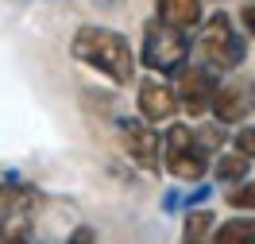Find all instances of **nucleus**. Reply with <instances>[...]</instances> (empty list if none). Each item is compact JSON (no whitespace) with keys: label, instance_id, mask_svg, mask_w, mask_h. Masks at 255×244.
I'll return each instance as SVG.
<instances>
[{"label":"nucleus","instance_id":"f257e3e1","mask_svg":"<svg viewBox=\"0 0 255 244\" xmlns=\"http://www.w3.org/2000/svg\"><path fill=\"white\" fill-rule=\"evenodd\" d=\"M70 54L74 62H81L85 70H93L101 78L124 89L135 81V50L128 43L124 31L116 27H105V23H81L74 39H70Z\"/></svg>","mask_w":255,"mask_h":244},{"label":"nucleus","instance_id":"f03ea898","mask_svg":"<svg viewBox=\"0 0 255 244\" xmlns=\"http://www.w3.org/2000/svg\"><path fill=\"white\" fill-rule=\"evenodd\" d=\"M190 50H193V35L166 23V19L151 16L143 19V43H139V62L143 70L159 74V78H174L182 66L190 62Z\"/></svg>","mask_w":255,"mask_h":244},{"label":"nucleus","instance_id":"7ed1b4c3","mask_svg":"<svg viewBox=\"0 0 255 244\" xmlns=\"http://www.w3.org/2000/svg\"><path fill=\"white\" fill-rule=\"evenodd\" d=\"M43 194L31 182H0V244H35V217Z\"/></svg>","mask_w":255,"mask_h":244},{"label":"nucleus","instance_id":"20e7f679","mask_svg":"<svg viewBox=\"0 0 255 244\" xmlns=\"http://www.w3.org/2000/svg\"><path fill=\"white\" fill-rule=\"evenodd\" d=\"M162 171L178 182H201L213 171V151L201 144L197 128L170 124L162 136Z\"/></svg>","mask_w":255,"mask_h":244},{"label":"nucleus","instance_id":"39448f33","mask_svg":"<svg viewBox=\"0 0 255 244\" xmlns=\"http://www.w3.org/2000/svg\"><path fill=\"white\" fill-rule=\"evenodd\" d=\"M197 54H201V62H209L213 70H240L244 58H248V39L236 31V23L232 16L217 8L213 16L201 19V35H197Z\"/></svg>","mask_w":255,"mask_h":244},{"label":"nucleus","instance_id":"423d86ee","mask_svg":"<svg viewBox=\"0 0 255 244\" xmlns=\"http://www.w3.org/2000/svg\"><path fill=\"white\" fill-rule=\"evenodd\" d=\"M116 136H120V147L128 151V159L135 163L147 175H159L162 171V140L155 124L143 120V116H120L116 120Z\"/></svg>","mask_w":255,"mask_h":244},{"label":"nucleus","instance_id":"0eeeda50","mask_svg":"<svg viewBox=\"0 0 255 244\" xmlns=\"http://www.w3.org/2000/svg\"><path fill=\"white\" fill-rule=\"evenodd\" d=\"M178 78V101H182V109L190 116H205L213 109V97H217V89H221V70H213L209 62L193 66L186 62L182 70L174 74Z\"/></svg>","mask_w":255,"mask_h":244},{"label":"nucleus","instance_id":"6e6552de","mask_svg":"<svg viewBox=\"0 0 255 244\" xmlns=\"http://www.w3.org/2000/svg\"><path fill=\"white\" fill-rule=\"evenodd\" d=\"M135 105H139V116H143V120H151V124L174 120V113L182 109L178 89H174L166 78H159V74H151V78L139 81V89H135Z\"/></svg>","mask_w":255,"mask_h":244},{"label":"nucleus","instance_id":"1a4fd4ad","mask_svg":"<svg viewBox=\"0 0 255 244\" xmlns=\"http://www.w3.org/2000/svg\"><path fill=\"white\" fill-rule=\"evenodd\" d=\"M209 113L217 116V124L224 128H232V124H244V116L252 113V101H248V85L244 81H228L221 89H217V97H213V109Z\"/></svg>","mask_w":255,"mask_h":244},{"label":"nucleus","instance_id":"9d476101","mask_svg":"<svg viewBox=\"0 0 255 244\" xmlns=\"http://www.w3.org/2000/svg\"><path fill=\"white\" fill-rule=\"evenodd\" d=\"M155 16L182 31H193L205 19V0H155Z\"/></svg>","mask_w":255,"mask_h":244},{"label":"nucleus","instance_id":"9b49d317","mask_svg":"<svg viewBox=\"0 0 255 244\" xmlns=\"http://www.w3.org/2000/svg\"><path fill=\"white\" fill-rule=\"evenodd\" d=\"M209 244H255V213H236L213 225Z\"/></svg>","mask_w":255,"mask_h":244},{"label":"nucleus","instance_id":"f8f14e48","mask_svg":"<svg viewBox=\"0 0 255 244\" xmlns=\"http://www.w3.org/2000/svg\"><path fill=\"white\" fill-rule=\"evenodd\" d=\"M252 163L244 151H217L213 155V179L221 182V186H236V182H244L248 175H252Z\"/></svg>","mask_w":255,"mask_h":244},{"label":"nucleus","instance_id":"ddd939ff","mask_svg":"<svg viewBox=\"0 0 255 244\" xmlns=\"http://www.w3.org/2000/svg\"><path fill=\"white\" fill-rule=\"evenodd\" d=\"M213 225H217V217H213L209 210H186V221H182V237H178V244H209Z\"/></svg>","mask_w":255,"mask_h":244},{"label":"nucleus","instance_id":"4468645a","mask_svg":"<svg viewBox=\"0 0 255 244\" xmlns=\"http://www.w3.org/2000/svg\"><path fill=\"white\" fill-rule=\"evenodd\" d=\"M224 206L236 210V213H255V179H244V182H236V186H228Z\"/></svg>","mask_w":255,"mask_h":244},{"label":"nucleus","instance_id":"2eb2a0df","mask_svg":"<svg viewBox=\"0 0 255 244\" xmlns=\"http://www.w3.org/2000/svg\"><path fill=\"white\" fill-rule=\"evenodd\" d=\"M232 147H236V151H244L248 159H255V124H248V128H236V136H232Z\"/></svg>","mask_w":255,"mask_h":244},{"label":"nucleus","instance_id":"dca6fc26","mask_svg":"<svg viewBox=\"0 0 255 244\" xmlns=\"http://www.w3.org/2000/svg\"><path fill=\"white\" fill-rule=\"evenodd\" d=\"M66 244H101V237H97L93 225H74V233L66 237Z\"/></svg>","mask_w":255,"mask_h":244},{"label":"nucleus","instance_id":"f3484780","mask_svg":"<svg viewBox=\"0 0 255 244\" xmlns=\"http://www.w3.org/2000/svg\"><path fill=\"white\" fill-rule=\"evenodd\" d=\"M240 27H244V35H255V4L240 8Z\"/></svg>","mask_w":255,"mask_h":244},{"label":"nucleus","instance_id":"a211bd4d","mask_svg":"<svg viewBox=\"0 0 255 244\" xmlns=\"http://www.w3.org/2000/svg\"><path fill=\"white\" fill-rule=\"evenodd\" d=\"M205 198H209V186H197L193 194H186V210H193V206H197V202H205Z\"/></svg>","mask_w":255,"mask_h":244},{"label":"nucleus","instance_id":"6ab92c4d","mask_svg":"<svg viewBox=\"0 0 255 244\" xmlns=\"http://www.w3.org/2000/svg\"><path fill=\"white\" fill-rule=\"evenodd\" d=\"M248 101H252V109H255V81L248 85Z\"/></svg>","mask_w":255,"mask_h":244}]
</instances>
